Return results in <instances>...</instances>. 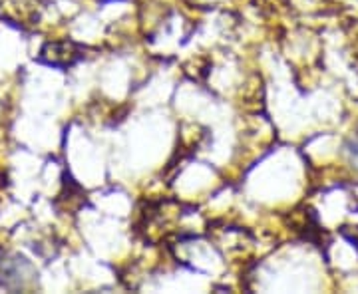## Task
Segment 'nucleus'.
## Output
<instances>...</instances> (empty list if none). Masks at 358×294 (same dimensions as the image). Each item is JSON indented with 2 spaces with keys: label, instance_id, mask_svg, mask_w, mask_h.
Returning a JSON list of instances; mask_svg holds the SVG:
<instances>
[{
  "label": "nucleus",
  "instance_id": "nucleus-2",
  "mask_svg": "<svg viewBox=\"0 0 358 294\" xmlns=\"http://www.w3.org/2000/svg\"><path fill=\"white\" fill-rule=\"evenodd\" d=\"M345 235L358 247V227L355 230H345Z\"/></svg>",
  "mask_w": 358,
  "mask_h": 294
},
{
  "label": "nucleus",
  "instance_id": "nucleus-1",
  "mask_svg": "<svg viewBox=\"0 0 358 294\" xmlns=\"http://www.w3.org/2000/svg\"><path fill=\"white\" fill-rule=\"evenodd\" d=\"M80 58H82V50L74 42H48L40 50V62L56 66V68L76 64Z\"/></svg>",
  "mask_w": 358,
  "mask_h": 294
}]
</instances>
